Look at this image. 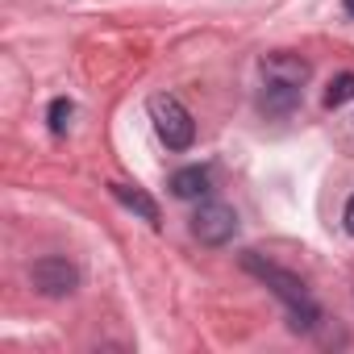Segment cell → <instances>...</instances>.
Segmentation results:
<instances>
[{"instance_id":"cell-9","label":"cell","mask_w":354,"mask_h":354,"mask_svg":"<svg viewBox=\"0 0 354 354\" xmlns=\"http://www.w3.org/2000/svg\"><path fill=\"white\" fill-rule=\"evenodd\" d=\"M46 117H50V133H59V138H63V133L71 129V117H75V104L59 96V100H50V113H46Z\"/></svg>"},{"instance_id":"cell-11","label":"cell","mask_w":354,"mask_h":354,"mask_svg":"<svg viewBox=\"0 0 354 354\" xmlns=\"http://www.w3.org/2000/svg\"><path fill=\"white\" fill-rule=\"evenodd\" d=\"M346 234L354 238V196H350V205H346Z\"/></svg>"},{"instance_id":"cell-3","label":"cell","mask_w":354,"mask_h":354,"mask_svg":"<svg viewBox=\"0 0 354 354\" xmlns=\"http://www.w3.org/2000/svg\"><path fill=\"white\" fill-rule=\"evenodd\" d=\"M192 234L205 242V246H225L234 234H238V213L221 201H209L201 205V213L192 217Z\"/></svg>"},{"instance_id":"cell-5","label":"cell","mask_w":354,"mask_h":354,"mask_svg":"<svg viewBox=\"0 0 354 354\" xmlns=\"http://www.w3.org/2000/svg\"><path fill=\"white\" fill-rule=\"evenodd\" d=\"M300 92L296 84H283V80H263V113H275V117H288L296 104H300Z\"/></svg>"},{"instance_id":"cell-8","label":"cell","mask_w":354,"mask_h":354,"mask_svg":"<svg viewBox=\"0 0 354 354\" xmlns=\"http://www.w3.org/2000/svg\"><path fill=\"white\" fill-rule=\"evenodd\" d=\"M171 192L180 196V201H196L209 192V171L205 167H184V171H175L171 175Z\"/></svg>"},{"instance_id":"cell-12","label":"cell","mask_w":354,"mask_h":354,"mask_svg":"<svg viewBox=\"0 0 354 354\" xmlns=\"http://www.w3.org/2000/svg\"><path fill=\"white\" fill-rule=\"evenodd\" d=\"M346 9H350V13H354V0H346Z\"/></svg>"},{"instance_id":"cell-2","label":"cell","mask_w":354,"mask_h":354,"mask_svg":"<svg viewBox=\"0 0 354 354\" xmlns=\"http://www.w3.org/2000/svg\"><path fill=\"white\" fill-rule=\"evenodd\" d=\"M150 121H154V133H158V142H162L167 150H188V146L196 142V121H192V113L175 100V96H167V92L150 96Z\"/></svg>"},{"instance_id":"cell-1","label":"cell","mask_w":354,"mask_h":354,"mask_svg":"<svg viewBox=\"0 0 354 354\" xmlns=\"http://www.w3.org/2000/svg\"><path fill=\"white\" fill-rule=\"evenodd\" d=\"M242 267L250 271V275H259L283 304H288V317H292V329H313L317 325V317H321V308H317V300L308 296V288L292 275V271H283V267H275V263H263L254 250L250 254H242Z\"/></svg>"},{"instance_id":"cell-10","label":"cell","mask_w":354,"mask_h":354,"mask_svg":"<svg viewBox=\"0 0 354 354\" xmlns=\"http://www.w3.org/2000/svg\"><path fill=\"white\" fill-rule=\"evenodd\" d=\"M346 100H354V75H350V71L337 75V80L329 84V92H325V104H329V109H337V104H346Z\"/></svg>"},{"instance_id":"cell-4","label":"cell","mask_w":354,"mask_h":354,"mask_svg":"<svg viewBox=\"0 0 354 354\" xmlns=\"http://www.w3.org/2000/svg\"><path fill=\"white\" fill-rule=\"evenodd\" d=\"M30 283H34L42 296L59 300V296H71V292H75V283H80V271H75L67 259L50 254V259H38V263L30 267Z\"/></svg>"},{"instance_id":"cell-7","label":"cell","mask_w":354,"mask_h":354,"mask_svg":"<svg viewBox=\"0 0 354 354\" xmlns=\"http://www.w3.org/2000/svg\"><path fill=\"white\" fill-rule=\"evenodd\" d=\"M109 192L125 205V209H133L142 221H150V225H158V205L142 192V188H133V184H109Z\"/></svg>"},{"instance_id":"cell-6","label":"cell","mask_w":354,"mask_h":354,"mask_svg":"<svg viewBox=\"0 0 354 354\" xmlns=\"http://www.w3.org/2000/svg\"><path fill=\"white\" fill-rule=\"evenodd\" d=\"M263 75H271V80H283V84H296V88H304V80H308V63L300 59V55H271L267 63H263Z\"/></svg>"}]
</instances>
